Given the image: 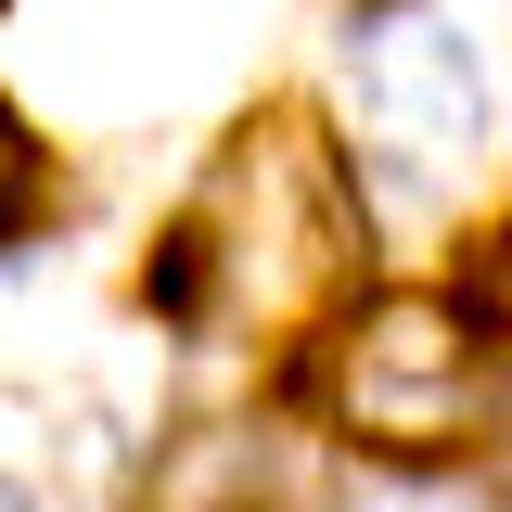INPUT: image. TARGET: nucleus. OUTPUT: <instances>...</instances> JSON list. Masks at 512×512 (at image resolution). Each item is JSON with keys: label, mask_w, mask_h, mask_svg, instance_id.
Masks as SVG:
<instances>
[{"label": "nucleus", "mask_w": 512, "mask_h": 512, "mask_svg": "<svg viewBox=\"0 0 512 512\" xmlns=\"http://www.w3.org/2000/svg\"><path fill=\"white\" fill-rule=\"evenodd\" d=\"M346 512H461V487H423V474H372V487H359ZM474 512H487V500H474Z\"/></svg>", "instance_id": "obj_3"}, {"label": "nucleus", "mask_w": 512, "mask_h": 512, "mask_svg": "<svg viewBox=\"0 0 512 512\" xmlns=\"http://www.w3.org/2000/svg\"><path fill=\"white\" fill-rule=\"evenodd\" d=\"M0 512H39V500H26V474H0Z\"/></svg>", "instance_id": "obj_4"}, {"label": "nucleus", "mask_w": 512, "mask_h": 512, "mask_svg": "<svg viewBox=\"0 0 512 512\" xmlns=\"http://www.w3.org/2000/svg\"><path fill=\"white\" fill-rule=\"evenodd\" d=\"M52 205H64V167H52V141L0 103V256L13 244H39L52 231Z\"/></svg>", "instance_id": "obj_2"}, {"label": "nucleus", "mask_w": 512, "mask_h": 512, "mask_svg": "<svg viewBox=\"0 0 512 512\" xmlns=\"http://www.w3.org/2000/svg\"><path fill=\"white\" fill-rule=\"evenodd\" d=\"M500 384V346L461 333V295H423V282H359L346 308V359H333V397L372 461H436L461 436V410H487Z\"/></svg>", "instance_id": "obj_1"}]
</instances>
